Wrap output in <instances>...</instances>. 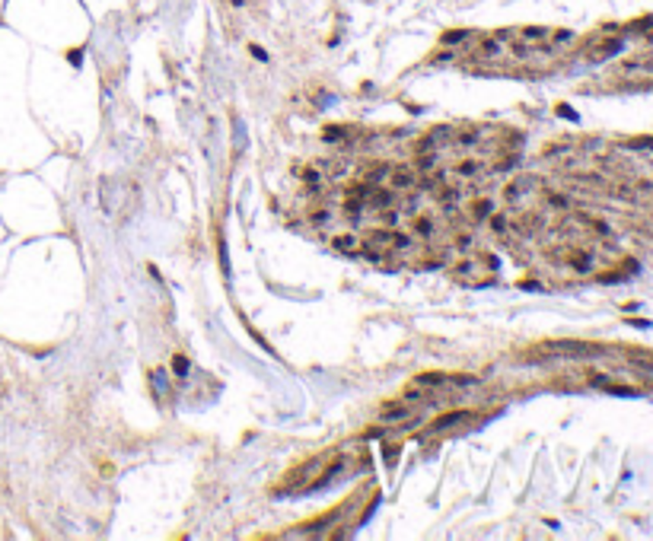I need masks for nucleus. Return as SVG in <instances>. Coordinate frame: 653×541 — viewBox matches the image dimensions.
Segmentation results:
<instances>
[{
    "instance_id": "obj_1",
    "label": "nucleus",
    "mask_w": 653,
    "mask_h": 541,
    "mask_svg": "<svg viewBox=\"0 0 653 541\" xmlns=\"http://www.w3.org/2000/svg\"><path fill=\"white\" fill-rule=\"evenodd\" d=\"M472 417H475V411H452V414H443V417H437V420L430 424V433L449 430V426H456V424H462V420H472Z\"/></svg>"
},
{
    "instance_id": "obj_2",
    "label": "nucleus",
    "mask_w": 653,
    "mask_h": 541,
    "mask_svg": "<svg viewBox=\"0 0 653 541\" xmlns=\"http://www.w3.org/2000/svg\"><path fill=\"white\" fill-rule=\"evenodd\" d=\"M494 210V200L491 198H481V200H472V207H468V216L472 220H484L487 214Z\"/></svg>"
},
{
    "instance_id": "obj_3",
    "label": "nucleus",
    "mask_w": 653,
    "mask_h": 541,
    "mask_svg": "<svg viewBox=\"0 0 653 541\" xmlns=\"http://www.w3.org/2000/svg\"><path fill=\"white\" fill-rule=\"evenodd\" d=\"M414 182H417V176L411 169H395L392 172V185L395 188H414Z\"/></svg>"
},
{
    "instance_id": "obj_4",
    "label": "nucleus",
    "mask_w": 653,
    "mask_h": 541,
    "mask_svg": "<svg viewBox=\"0 0 653 541\" xmlns=\"http://www.w3.org/2000/svg\"><path fill=\"white\" fill-rule=\"evenodd\" d=\"M408 414H411V408H408L405 401H398V404H386V408H382V417H386V420H402V417H408Z\"/></svg>"
},
{
    "instance_id": "obj_5",
    "label": "nucleus",
    "mask_w": 653,
    "mask_h": 541,
    "mask_svg": "<svg viewBox=\"0 0 653 541\" xmlns=\"http://www.w3.org/2000/svg\"><path fill=\"white\" fill-rule=\"evenodd\" d=\"M335 246L341 248V252H357V246H360V242H357L354 236H338V239H335Z\"/></svg>"
},
{
    "instance_id": "obj_6",
    "label": "nucleus",
    "mask_w": 653,
    "mask_h": 541,
    "mask_svg": "<svg viewBox=\"0 0 653 541\" xmlns=\"http://www.w3.org/2000/svg\"><path fill=\"white\" fill-rule=\"evenodd\" d=\"M370 204H373V207H389V204H392V194H389V191H373V194H370Z\"/></svg>"
},
{
    "instance_id": "obj_7",
    "label": "nucleus",
    "mask_w": 653,
    "mask_h": 541,
    "mask_svg": "<svg viewBox=\"0 0 653 541\" xmlns=\"http://www.w3.org/2000/svg\"><path fill=\"white\" fill-rule=\"evenodd\" d=\"M491 226H494V232H507V216H503V214H491Z\"/></svg>"
},
{
    "instance_id": "obj_8",
    "label": "nucleus",
    "mask_w": 653,
    "mask_h": 541,
    "mask_svg": "<svg viewBox=\"0 0 653 541\" xmlns=\"http://www.w3.org/2000/svg\"><path fill=\"white\" fill-rule=\"evenodd\" d=\"M172 366H176V376H188V360L185 356H172Z\"/></svg>"
},
{
    "instance_id": "obj_9",
    "label": "nucleus",
    "mask_w": 653,
    "mask_h": 541,
    "mask_svg": "<svg viewBox=\"0 0 653 541\" xmlns=\"http://www.w3.org/2000/svg\"><path fill=\"white\" fill-rule=\"evenodd\" d=\"M417 232H421V236H430V232H433L430 216H417Z\"/></svg>"
},
{
    "instance_id": "obj_10",
    "label": "nucleus",
    "mask_w": 653,
    "mask_h": 541,
    "mask_svg": "<svg viewBox=\"0 0 653 541\" xmlns=\"http://www.w3.org/2000/svg\"><path fill=\"white\" fill-rule=\"evenodd\" d=\"M465 36H468V32H446V36H443V45H452V42H459Z\"/></svg>"
},
{
    "instance_id": "obj_11",
    "label": "nucleus",
    "mask_w": 653,
    "mask_h": 541,
    "mask_svg": "<svg viewBox=\"0 0 653 541\" xmlns=\"http://www.w3.org/2000/svg\"><path fill=\"white\" fill-rule=\"evenodd\" d=\"M459 172H462V176H475V172H478V162H472V160H468V162H462V166H459Z\"/></svg>"
},
{
    "instance_id": "obj_12",
    "label": "nucleus",
    "mask_w": 653,
    "mask_h": 541,
    "mask_svg": "<svg viewBox=\"0 0 653 541\" xmlns=\"http://www.w3.org/2000/svg\"><path fill=\"white\" fill-rule=\"evenodd\" d=\"M249 51H252V54H255L258 60H268V54H265V51H261L258 45H249Z\"/></svg>"
}]
</instances>
